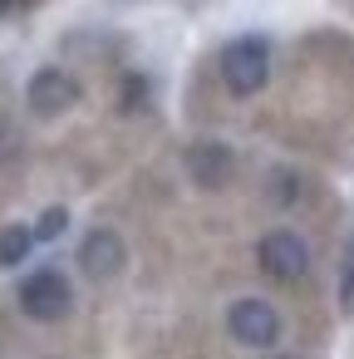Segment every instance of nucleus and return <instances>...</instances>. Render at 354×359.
<instances>
[{"label":"nucleus","instance_id":"1","mask_svg":"<svg viewBox=\"0 0 354 359\" xmlns=\"http://www.w3.org/2000/svg\"><path fill=\"white\" fill-rule=\"evenodd\" d=\"M15 300H20V310H25L30 320L60 325V320H69V310H74V285H69V276H64L60 266H40V271H30V276L20 280Z\"/></svg>","mask_w":354,"mask_h":359},{"label":"nucleus","instance_id":"2","mask_svg":"<svg viewBox=\"0 0 354 359\" xmlns=\"http://www.w3.org/2000/svg\"><path fill=\"white\" fill-rule=\"evenodd\" d=\"M222 79L231 94H261L271 79V40L266 35H236L222 50Z\"/></svg>","mask_w":354,"mask_h":359},{"label":"nucleus","instance_id":"3","mask_svg":"<svg viewBox=\"0 0 354 359\" xmlns=\"http://www.w3.org/2000/svg\"><path fill=\"white\" fill-rule=\"evenodd\" d=\"M226 330H231V339L246 344V349H271V344L280 339V315H275L271 300L241 295V300L226 310Z\"/></svg>","mask_w":354,"mask_h":359},{"label":"nucleus","instance_id":"4","mask_svg":"<svg viewBox=\"0 0 354 359\" xmlns=\"http://www.w3.org/2000/svg\"><path fill=\"white\" fill-rule=\"evenodd\" d=\"M25 104H30L35 118H60V114H69V109L79 104V79H74L69 69H60V65H45V69L30 74Z\"/></svg>","mask_w":354,"mask_h":359},{"label":"nucleus","instance_id":"5","mask_svg":"<svg viewBox=\"0 0 354 359\" xmlns=\"http://www.w3.org/2000/svg\"><path fill=\"white\" fill-rule=\"evenodd\" d=\"M74 261H79V271H84L89 280H114V276L128 266V246H123V236H118L114 226H89Z\"/></svg>","mask_w":354,"mask_h":359},{"label":"nucleus","instance_id":"6","mask_svg":"<svg viewBox=\"0 0 354 359\" xmlns=\"http://www.w3.org/2000/svg\"><path fill=\"white\" fill-rule=\"evenodd\" d=\"M182 168H187V177H192L202 192H222V187L231 182L236 158H231V148H226L222 138H197V143H187Z\"/></svg>","mask_w":354,"mask_h":359},{"label":"nucleus","instance_id":"7","mask_svg":"<svg viewBox=\"0 0 354 359\" xmlns=\"http://www.w3.org/2000/svg\"><path fill=\"white\" fill-rule=\"evenodd\" d=\"M256 261H261V271L275 276V280H300V276L310 271V246H305V236H295V231H266L261 246H256Z\"/></svg>","mask_w":354,"mask_h":359},{"label":"nucleus","instance_id":"8","mask_svg":"<svg viewBox=\"0 0 354 359\" xmlns=\"http://www.w3.org/2000/svg\"><path fill=\"white\" fill-rule=\"evenodd\" d=\"M30 246H35V226H0V266H20L30 261Z\"/></svg>","mask_w":354,"mask_h":359},{"label":"nucleus","instance_id":"9","mask_svg":"<svg viewBox=\"0 0 354 359\" xmlns=\"http://www.w3.org/2000/svg\"><path fill=\"white\" fill-rule=\"evenodd\" d=\"M69 231V207H45L35 222V241H60Z\"/></svg>","mask_w":354,"mask_h":359},{"label":"nucleus","instance_id":"10","mask_svg":"<svg viewBox=\"0 0 354 359\" xmlns=\"http://www.w3.org/2000/svg\"><path fill=\"white\" fill-rule=\"evenodd\" d=\"M339 310H354V236H349L344 261H339Z\"/></svg>","mask_w":354,"mask_h":359},{"label":"nucleus","instance_id":"11","mask_svg":"<svg viewBox=\"0 0 354 359\" xmlns=\"http://www.w3.org/2000/svg\"><path fill=\"white\" fill-rule=\"evenodd\" d=\"M148 99H153V84H148L143 74H128V84H123V109H128V114H138Z\"/></svg>","mask_w":354,"mask_h":359},{"label":"nucleus","instance_id":"12","mask_svg":"<svg viewBox=\"0 0 354 359\" xmlns=\"http://www.w3.org/2000/svg\"><path fill=\"white\" fill-rule=\"evenodd\" d=\"M11 6H15V0H0V15H6V11H11Z\"/></svg>","mask_w":354,"mask_h":359}]
</instances>
